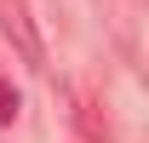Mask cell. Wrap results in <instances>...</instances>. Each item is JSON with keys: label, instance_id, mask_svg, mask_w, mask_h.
<instances>
[{"label": "cell", "instance_id": "obj_1", "mask_svg": "<svg viewBox=\"0 0 149 143\" xmlns=\"http://www.w3.org/2000/svg\"><path fill=\"white\" fill-rule=\"evenodd\" d=\"M0 35L17 46V57L23 63H46V46H40V29H35V17H29V6L23 0H0Z\"/></svg>", "mask_w": 149, "mask_h": 143}, {"label": "cell", "instance_id": "obj_2", "mask_svg": "<svg viewBox=\"0 0 149 143\" xmlns=\"http://www.w3.org/2000/svg\"><path fill=\"white\" fill-rule=\"evenodd\" d=\"M74 126H80L92 143H109V120L97 115V97H92V92H74Z\"/></svg>", "mask_w": 149, "mask_h": 143}, {"label": "cell", "instance_id": "obj_3", "mask_svg": "<svg viewBox=\"0 0 149 143\" xmlns=\"http://www.w3.org/2000/svg\"><path fill=\"white\" fill-rule=\"evenodd\" d=\"M12 120H17V92L0 80V126H12Z\"/></svg>", "mask_w": 149, "mask_h": 143}]
</instances>
